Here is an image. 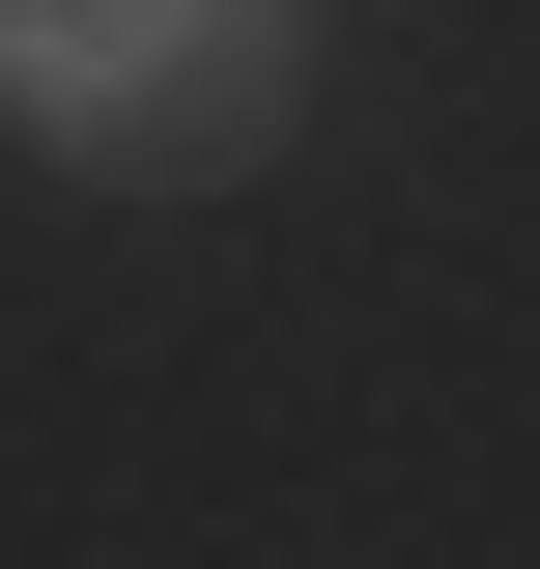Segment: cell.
<instances>
[{"instance_id": "6da1fadb", "label": "cell", "mask_w": 540, "mask_h": 569, "mask_svg": "<svg viewBox=\"0 0 540 569\" xmlns=\"http://www.w3.org/2000/svg\"><path fill=\"white\" fill-rule=\"evenodd\" d=\"M0 86L86 171H257L284 142V0H0Z\"/></svg>"}]
</instances>
